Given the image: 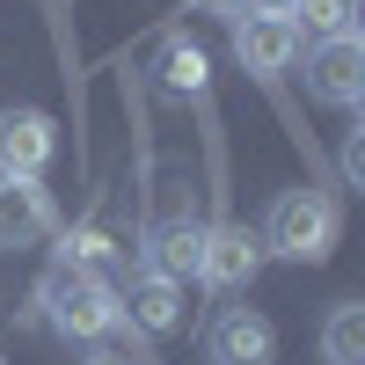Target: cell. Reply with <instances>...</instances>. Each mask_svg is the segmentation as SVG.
Masks as SVG:
<instances>
[{
    "label": "cell",
    "mask_w": 365,
    "mask_h": 365,
    "mask_svg": "<svg viewBox=\"0 0 365 365\" xmlns=\"http://www.w3.org/2000/svg\"><path fill=\"white\" fill-rule=\"evenodd\" d=\"M29 307H37L66 344H103L110 322L125 314L117 307V285L103 278V270H88V263H51L37 278V292H29Z\"/></svg>",
    "instance_id": "1"
},
{
    "label": "cell",
    "mask_w": 365,
    "mask_h": 365,
    "mask_svg": "<svg viewBox=\"0 0 365 365\" xmlns=\"http://www.w3.org/2000/svg\"><path fill=\"white\" fill-rule=\"evenodd\" d=\"M344 234V212H336V190L322 182H299V190H278L263 220V256H285V263H329Z\"/></svg>",
    "instance_id": "2"
},
{
    "label": "cell",
    "mask_w": 365,
    "mask_h": 365,
    "mask_svg": "<svg viewBox=\"0 0 365 365\" xmlns=\"http://www.w3.org/2000/svg\"><path fill=\"white\" fill-rule=\"evenodd\" d=\"M299 51H307V37H299L285 15H249V8L234 15V58H241V73H249V81L270 88V96H278L285 73L299 66Z\"/></svg>",
    "instance_id": "3"
},
{
    "label": "cell",
    "mask_w": 365,
    "mask_h": 365,
    "mask_svg": "<svg viewBox=\"0 0 365 365\" xmlns=\"http://www.w3.org/2000/svg\"><path fill=\"white\" fill-rule=\"evenodd\" d=\"M263 270V234H249L241 220H205V256H197V278L212 299H241Z\"/></svg>",
    "instance_id": "4"
},
{
    "label": "cell",
    "mask_w": 365,
    "mask_h": 365,
    "mask_svg": "<svg viewBox=\"0 0 365 365\" xmlns=\"http://www.w3.org/2000/svg\"><path fill=\"white\" fill-rule=\"evenodd\" d=\"M307 96L329 110H358L365 103V37H322L307 51Z\"/></svg>",
    "instance_id": "5"
},
{
    "label": "cell",
    "mask_w": 365,
    "mask_h": 365,
    "mask_svg": "<svg viewBox=\"0 0 365 365\" xmlns=\"http://www.w3.org/2000/svg\"><path fill=\"white\" fill-rule=\"evenodd\" d=\"M58 234V197L44 175H0V249H37Z\"/></svg>",
    "instance_id": "6"
},
{
    "label": "cell",
    "mask_w": 365,
    "mask_h": 365,
    "mask_svg": "<svg viewBox=\"0 0 365 365\" xmlns=\"http://www.w3.org/2000/svg\"><path fill=\"white\" fill-rule=\"evenodd\" d=\"M205 358L212 365H270L278 358V329H270V314L227 299V307L212 314V329H205Z\"/></svg>",
    "instance_id": "7"
},
{
    "label": "cell",
    "mask_w": 365,
    "mask_h": 365,
    "mask_svg": "<svg viewBox=\"0 0 365 365\" xmlns=\"http://www.w3.org/2000/svg\"><path fill=\"white\" fill-rule=\"evenodd\" d=\"M117 307H125V322L139 329V336H175L182 329V314H190V299H182V285L175 278H161V270H132L125 285H117Z\"/></svg>",
    "instance_id": "8"
},
{
    "label": "cell",
    "mask_w": 365,
    "mask_h": 365,
    "mask_svg": "<svg viewBox=\"0 0 365 365\" xmlns=\"http://www.w3.org/2000/svg\"><path fill=\"white\" fill-rule=\"evenodd\" d=\"M51 154H58V125L37 103L0 110V175H44Z\"/></svg>",
    "instance_id": "9"
},
{
    "label": "cell",
    "mask_w": 365,
    "mask_h": 365,
    "mask_svg": "<svg viewBox=\"0 0 365 365\" xmlns=\"http://www.w3.org/2000/svg\"><path fill=\"white\" fill-rule=\"evenodd\" d=\"M322 358L329 365H365V307L358 299H336L322 322Z\"/></svg>",
    "instance_id": "10"
},
{
    "label": "cell",
    "mask_w": 365,
    "mask_h": 365,
    "mask_svg": "<svg viewBox=\"0 0 365 365\" xmlns=\"http://www.w3.org/2000/svg\"><path fill=\"white\" fill-rule=\"evenodd\" d=\"M292 29H299V37H351V29H358V0H299V8H292Z\"/></svg>",
    "instance_id": "11"
},
{
    "label": "cell",
    "mask_w": 365,
    "mask_h": 365,
    "mask_svg": "<svg viewBox=\"0 0 365 365\" xmlns=\"http://www.w3.org/2000/svg\"><path fill=\"white\" fill-rule=\"evenodd\" d=\"M161 81L175 88V96H205V51L190 44V37H168V51H161Z\"/></svg>",
    "instance_id": "12"
},
{
    "label": "cell",
    "mask_w": 365,
    "mask_h": 365,
    "mask_svg": "<svg viewBox=\"0 0 365 365\" xmlns=\"http://www.w3.org/2000/svg\"><path fill=\"white\" fill-rule=\"evenodd\" d=\"M336 175H344V190H358L365 182V125L344 132V154H336Z\"/></svg>",
    "instance_id": "13"
},
{
    "label": "cell",
    "mask_w": 365,
    "mask_h": 365,
    "mask_svg": "<svg viewBox=\"0 0 365 365\" xmlns=\"http://www.w3.org/2000/svg\"><path fill=\"white\" fill-rule=\"evenodd\" d=\"M292 8L299 0H249V15H285V22H292Z\"/></svg>",
    "instance_id": "14"
},
{
    "label": "cell",
    "mask_w": 365,
    "mask_h": 365,
    "mask_svg": "<svg viewBox=\"0 0 365 365\" xmlns=\"http://www.w3.org/2000/svg\"><path fill=\"white\" fill-rule=\"evenodd\" d=\"M197 8H205V15H227V22H234L241 8H249V0H197Z\"/></svg>",
    "instance_id": "15"
},
{
    "label": "cell",
    "mask_w": 365,
    "mask_h": 365,
    "mask_svg": "<svg viewBox=\"0 0 365 365\" xmlns=\"http://www.w3.org/2000/svg\"><path fill=\"white\" fill-rule=\"evenodd\" d=\"M81 365H125V358H117V351H103V344H96V351H88Z\"/></svg>",
    "instance_id": "16"
}]
</instances>
